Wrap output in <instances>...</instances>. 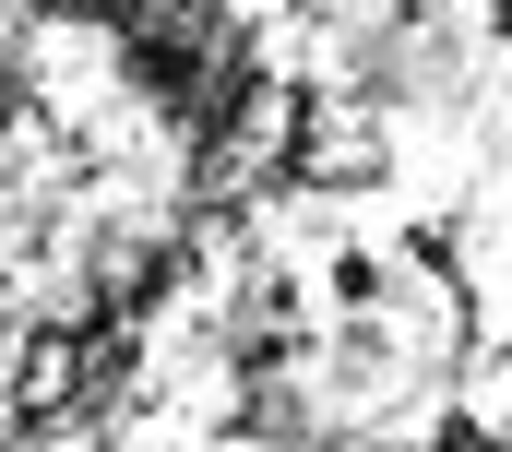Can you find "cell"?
Segmentation results:
<instances>
[{
	"mask_svg": "<svg viewBox=\"0 0 512 452\" xmlns=\"http://www.w3.org/2000/svg\"><path fill=\"white\" fill-rule=\"evenodd\" d=\"M298 155V84H262L227 108V143H215V179H274Z\"/></svg>",
	"mask_w": 512,
	"mask_h": 452,
	"instance_id": "obj_1",
	"label": "cell"
}]
</instances>
